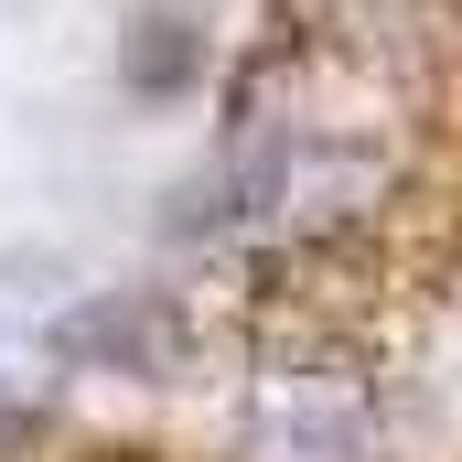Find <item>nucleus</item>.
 I'll list each match as a JSON object with an SVG mask.
<instances>
[{
	"label": "nucleus",
	"mask_w": 462,
	"mask_h": 462,
	"mask_svg": "<svg viewBox=\"0 0 462 462\" xmlns=\"http://www.w3.org/2000/svg\"><path fill=\"white\" fill-rule=\"evenodd\" d=\"M54 355L108 365V376H162V365L183 355V323H172L151 291H108V301H87V312L54 323Z\"/></svg>",
	"instance_id": "1"
},
{
	"label": "nucleus",
	"mask_w": 462,
	"mask_h": 462,
	"mask_svg": "<svg viewBox=\"0 0 462 462\" xmlns=\"http://www.w3.org/2000/svg\"><path fill=\"white\" fill-rule=\"evenodd\" d=\"M183 76H194V32H183V22H140V43H129V87L162 97V87H183Z\"/></svg>",
	"instance_id": "2"
}]
</instances>
